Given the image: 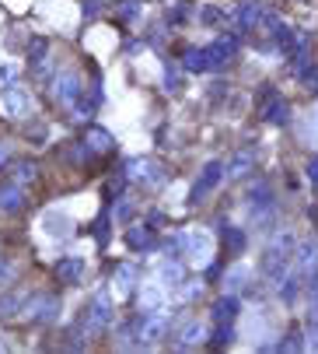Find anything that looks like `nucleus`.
<instances>
[{
	"label": "nucleus",
	"instance_id": "1",
	"mask_svg": "<svg viewBox=\"0 0 318 354\" xmlns=\"http://www.w3.org/2000/svg\"><path fill=\"white\" fill-rule=\"evenodd\" d=\"M245 207H248V218L255 225H266L277 214V200H273L270 186L266 183H252V189L245 193Z\"/></svg>",
	"mask_w": 318,
	"mask_h": 354
},
{
	"label": "nucleus",
	"instance_id": "2",
	"mask_svg": "<svg viewBox=\"0 0 318 354\" xmlns=\"http://www.w3.org/2000/svg\"><path fill=\"white\" fill-rule=\"evenodd\" d=\"M224 176H228L224 162H206V165L199 169V176H196L192 189H189V204H199V200H203L210 189H217V186L224 183Z\"/></svg>",
	"mask_w": 318,
	"mask_h": 354
},
{
	"label": "nucleus",
	"instance_id": "3",
	"mask_svg": "<svg viewBox=\"0 0 318 354\" xmlns=\"http://www.w3.org/2000/svg\"><path fill=\"white\" fill-rule=\"evenodd\" d=\"M112 323V301H109V295H95L91 298V306L84 309V319H81V326H84V333H101L105 326Z\"/></svg>",
	"mask_w": 318,
	"mask_h": 354
},
{
	"label": "nucleus",
	"instance_id": "4",
	"mask_svg": "<svg viewBox=\"0 0 318 354\" xmlns=\"http://www.w3.org/2000/svg\"><path fill=\"white\" fill-rule=\"evenodd\" d=\"M123 176H126V179H137V183H147V186H161V183L168 179L165 165H157V162H150V158H133V162H126V165H123Z\"/></svg>",
	"mask_w": 318,
	"mask_h": 354
},
{
	"label": "nucleus",
	"instance_id": "5",
	"mask_svg": "<svg viewBox=\"0 0 318 354\" xmlns=\"http://www.w3.org/2000/svg\"><path fill=\"white\" fill-rule=\"evenodd\" d=\"M60 316V298L57 295H35L25 301V319L32 323H52Z\"/></svg>",
	"mask_w": 318,
	"mask_h": 354
},
{
	"label": "nucleus",
	"instance_id": "6",
	"mask_svg": "<svg viewBox=\"0 0 318 354\" xmlns=\"http://www.w3.org/2000/svg\"><path fill=\"white\" fill-rule=\"evenodd\" d=\"M0 106H4V113L8 116H28L32 113V95L21 88V84H8L4 88V98H0Z\"/></svg>",
	"mask_w": 318,
	"mask_h": 354
},
{
	"label": "nucleus",
	"instance_id": "7",
	"mask_svg": "<svg viewBox=\"0 0 318 354\" xmlns=\"http://www.w3.org/2000/svg\"><path fill=\"white\" fill-rule=\"evenodd\" d=\"M52 98H57L60 106H70L74 109V102L81 98V77L74 71H63L57 81H52Z\"/></svg>",
	"mask_w": 318,
	"mask_h": 354
},
{
	"label": "nucleus",
	"instance_id": "8",
	"mask_svg": "<svg viewBox=\"0 0 318 354\" xmlns=\"http://www.w3.org/2000/svg\"><path fill=\"white\" fill-rule=\"evenodd\" d=\"M294 267L301 277H315L318 274V242L304 239L301 245H294Z\"/></svg>",
	"mask_w": 318,
	"mask_h": 354
},
{
	"label": "nucleus",
	"instance_id": "9",
	"mask_svg": "<svg viewBox=\"0 0 318 354\" xmlns=\"http://www.w3.org/2000/svg\"><path fill=\"white\" fill-rule=\"evenodd\" d=\"M206 57H210V67H228L238 57V35H221L206 49Z\"/></svg>",
	"mask_w": 318,
	"mask_h": 354
},
{
	"label": "nucleus",
	"instance_id": "10",
	"mask_svg": "<svg viewBox=\"0 0 318 354\" xmlns=\"http://www.w3.org/2000/svg\"><path fill=\"white\" fill-rule=\"evenodd\" d=\"M259 113H262V120L273 123V127H284V123L290 120L287 102H284L280 95H273V91H262V106H259Z\"/></svg>",
	"mask_w": 318,
	"mask_h": 354
},
{
	"label": "nucleus",
	"instance_id": "11",
	"mask_svg": "<svg viewBox=\"0 0 318 354\" xmlns=\"http://www.w3.org/2000/svg\"><path fill=\"white\" fill-rule=\"evenodd\" d=\"M25 204H28V196H25L21 183H4L0 186V211L4 214H18V211H25Z\"/></svg>",
	"mask_w": 318,
	"mask_h": 354
},
{
	"label": "nucleus",
	"instance_id": "12",
	"mask_svg": "<svg viewBox=\"0 0 318 354\" xmlns=\"http://www.w3.org/2000/svg\"><path fill=\"white\" fill-rule=\"evenodd\" d=\"M270 32H273V46H277V53H284V57H290L294 53V46H297V35H294V28L290 25H284L277 15H270Z\"/></svg>",
	"mask_w": 318,
	"mask_h": 354
},
{
	"label": "nucleus",
	"instance_id": "13",
	"mask_svg": "<svg viewBox=\"0 0 318 354\" xmlns=\"http://www.w3.org/2000/svg\"><path fill=\"white\" fill-rule=\"evenodd\" d=\"M126 242H130L133 252H154L157 249V239H154V228L150 225H130Z\"/></svg>",
	"mask_w": 318,
	"mask_h": 354
},
{
	"label": "nucleus",
	"instance_id": "14",
	"mask_svg": "<svg viewBox=\"0 0 318 354\" xmlns=\"http://www.w3.org/2000/svg\"><path fill=\"white\" fill-rule=\"evenodd\" d=\"M259 18H262V4H259V0H241L238 11H235V28L238 32H252L259 25Z\"/></svg>",
	"mask_w": 318,
	"mask_h": 354
},
{
	"label": "nucleus",
	"instance_id": "15",
	"mask_svg": "<svg viewBox=\"0 0 318 354\" xmlns=\"http://www.w3.org/2000/svg\"><path fill=\"white\" fill-rule=\"evenodd\" d=\"M84 274V260L81 257H63L57 260V267H52V277H57L60 284H77Z\"/></svg>",
	"mask_w": 318,
	"mask_h": 354
},
{
	"label": "nucleus",
	"instance_id": "16",
	"mask_svg": "<svg viewBox=\"0 0 318 354\" xmlns=\"http://www.w3.org/2000/svg\"><path fill=\"white\" fill-rule=\"evenodd\" d=\"M221 242H224V249L231 252V257H238V252H245V242H248V235L241 232V228H235V225H228V221H221Z\"/></svg>",
	"mask_w": 318,
	"mask_h": 354
},
{
	"label": "nucleus",
	"instance_id": "17",
	"mask_svg": "<svg viewBox=\"0 0 318 354\" xmlns=\"http://www.w3.org/2000/svg\"><path fill=\"white\" fill-rule=\"evenodd\" d=\"M238 313H241V301L235 295H224L214 301V323H235Z\"/></svg>",
	"mask_w": 318,
	"mask_h": 354
},
{
	"label": "nucleus",
	"instance_id": "18",
	"mask_svg": "<svg viewBox=\"0 0 318 354\" xmlns=\"http://www.w3.org/2000/svg\"><path fill=\"white\" fill-rule=\"evenodd\" d=\"M98 106H101V88H98V81H95V88H91V95L84 98H77V102H74V116L77 120H91L95 113H98Z\"/></svg>",
	"mask_w": 318,
	"mask_h": 354
},
{
	"label": "nucleus",
	"instance_id": "19",
	"mask_svg": "<svg viewBox=\"0 0 318 354\" xmlns=\"http://www.w3.org/2000/svg\"><path fill=\"white\" fill-rule=\"evenodd\" d=\"M165 330H168V319H165L161 313H154V316L143 319V326H140V340H143V344H154L157 337H165Z\"/></svg>",
	"mask_w": 318,
	"mask_h": 354
},
{
	"label": "nucleus",
	"instance_id": "20",
	"mask_svg": "<svg viewBox=\"0 0 318 354\" xmlns=\"http://www.w3.org/2000/svg\"><path fill=\"white\" fill-rule=\"evenodd\" d=\"M182 67H186L189 74H203V71H210V57H206V49L189 46L186 53H182Z\"/></svg>",
	"mask_w": 318,
	"mask_h": 354
},
{
	"label": "nucleus",
	"instance_id": "21",
	"mask_svg": "<svg viewBox=\"0 0 318 354\" xmlns=\"http://www.w3.org/2000/svg\"><path fill=\"white\" fill-rule=\"evenodd\" d=\"M84 144L95 151V155H105V151H112V133L101 130V127H91L88 137H84Z\"/></svg>",
	"mask_w": 318,
	"mask_h": 354
},
{
	"label": "nucleus",
	"instance_id": "22",
	"mask_svg": "<svg viewBox=\"0 0 318 354\" xmlns=\"http://www.w3.org/2000/svg\"><path fill=\"white\" fill-rule=\"evenodd\" d=\"M252 162H255L252 151H238V155L231 158V165H224V169H228V179H241V176L252 169Z\"/></svg>",
	"mask_w": 318,
	"mask_h": 354
},
{
	"label": "nucleus",
	"instance_id": "23",
	"mask_svg": "<svg viewBox=\"0 0 318 354\" xmlns=\"http://www.w3.org/2000/svg\"><path fill=\"white\" fill-rule=\"evenodd\" d=\"M25 295H18V291H11V295H0V319H11L18 309H25Z\"/></svg>",
	"mask_w": 318,
	"mask_h": 354
},
{
	"label": "nucleus",
	"instance_id": "24",
	"mask_svg": "<svg viewBox=\"0 0 318 354\" xmlns=\"http://www.w3.org/2000/svg\"><path fill=\"white\" fill-rule=\"evenodd\" d=\"M116 284H119V291H123V295H130V291L137 288V270H133L130 263H123V267L116 270Z\"/></svg>",
	"mask_w": 318,
	"mask_h": 354
},
{
	"label": "nucleus",
	"instance_id": "25",
	"mask_svg": "<svg viewBox=\"0 0 318 354\" xmlns=\"http://www.w3.org/2000/svg\"><path fill=\"white\" fill-rule=\"evenodd\" d=\"M235 340V323H217L214 326V337H210V344L214 347H228Z\"/></svg>",
	"mask_w": 318,
	"mask_h": 354
},
{
	"label": "nucleus",
	"instance_id": "26",
	"mask_svg": "<svg viewBox=\"0 0 318 354\" xmlns=\"http://www.w3.org/2000/svg\"><path fill=\"white\" fill-rule=\"evenodd\" d=\"M301 347H308V340H304V333H301V330H290V333H287V340H280V344H277V351H284V354H294V351H301Z\"/></svg>",
	"mask_w": 318,
	"mask_h": 354
},
{
	"label": "nucleus",
	"instance_id": "27",
	"mask_svg": "<svg viewBox=\"0 0 318 354\" xmlns=\"http://www.w3.org/2000/svg\"><path fill=\"white\" fill-rule=\"evenodd\" d=\"M46 53H49V42H46V39H32V46H28V60H32V67L46 64Z\"/></svg>",
	"mask_w": 318,
	"mask_h": 354
},
{
	"label": "nucleus",
	"instance_id": "28",
	"mask_svg": "<svg viewBox=\"0 0 318 354\" xmlns=\"http://www.w3.org/2000/svg\"><path fill=\"white\" fill-rule=\"evenodd\" d=\"M35 179H39V169H35V162H21V165L14 169V183L28 186V183H35Z\"/></svg>",
	"mask_w": 318,
	"mask_h": 354
},
{
	"label": "nucleus",
	"instance_id": "29",
	"mask_svg": "<svg viewBox=\"0 0 318 354\" xmlns=\"http://www.w3.org/2000/svg\"><path fill=\"white\" fill-rule=\"evenodd\" d=\"M203 323H189L186 330H182V340H179V347H192V344H199L203 340Z\"/></svg>",
	"mask_w": 318,
	"mask_h": 354
},
{
	"label": "nucleus",
	"instance_id": "30",
	"mask_svg": "<svg viewBox=\"0 0 318 354\" xmlns=\"http://www.w3.org/2000/svg\"><path fill=\"white\" fill-rule=\"evenodd\" d=\"M179 88H182V74H179V67H175V64H165V91L175 95Z\"/></svg>",
	"mask_w": 318,
	"mask_h": 354
},
{
	"label": "nucleus",
	"instance_id": "31",
	"mask_svg": "<svg viewBox=\"0 0 318 354\" xmlns=\"http://www.w3.org/2000/svg\"><path fill=\"white\" fill-rule=\"evenodd\" d=\"M109 235H112V214H105V218H98V225H95V239H98V245L109 242Z\"/></svg>",
	"mask_w": 318,
	"mask_h": 354
},
{
	"label": "nucleus",
	"instance_id": "32",
	"mask_svg": "<svg viewBox=\"0 0 318 354\" xmlns=\"http://www.w3.org/2000/svg\"><path fill=\"white\" fill-rule=\"evenodd\" d=\"M137 15H140V0H123L119 4V21H130Z\"/></svg>",
	"mask_w": 318,
	"mask_h": 354
},
{
	"label": "nucleus",
	"instance_id": "33",
	"mask_svg": "<svg viewBox=\"0 0 318 354\" xmlns=\"http://www.w3.org/2000/svg\"><path fill=\"white\" fill-rule=\"evenodd\" d=\"M308 309H311V319H318V274L311 277V288H308Z\"/></svg>",
	"mask_w": 318,
	"mask_h": 354
},
{
	"label": "nucleus",
	"instance_id": "34",
	"mask_svg": "<svg viewBox=\"0 0 318 354\" xmlns=\"http://www.w3.org/2000/svg\"><path fill=\"white\" fill-rule=\"evenodd\" d=\"M161 281H165V284H179V281H182V267H179V263H168V267L161 270Z\"/></svg>",
	"mask_w": 318,
	"mask_h": 354
},
{
	"label": "nucleus",
	"instance_id": "35",
	"mask_svg": "<svg viewBox=\"0 0 318 354\" xmlns=\"http://www.w3.org/2000/svg\"><path fill=\"white\" fill-rule=\"evenodd\" d=\"M301 81H304L311 91H318V67H304V71H301Z\"/></svg>",
	"mask_w": 318,
	"mask_h": 354
},
{
	"label": "nucleus",
	"instance_id": "36",
	"mask_svg": "<svg viewBox=\"0 0 318 354\" xmlns=\"http://www.w3.org/2000/svg\"><path fill=\"white\" fill-rule=\"evenodd\" d=\"M130 214H133V204H130L126 196H119V204H116V218H119V221H126Z\"/></svg>",
	"mask_w": 318,
	"mask_h": 354
},
{
	"label": "nucleus",
	"instance_id": "37",
	"mask_svg": "<svg viewBox=\"0 0 318 354\" xmlns=\"http://www.w3.org/2000/svg\"><path fill=\"white\" fill-rule=\"evenodd\" d=\"M238 284H245V270H231L228 274V288H238Z\"/></svg>",
	"mask_w": 318,
	"mask_h": 354
},
{
	"label": "nucleus",
	"instance_id": "38",
	"mask_svg": "<svg viewBox=\"0 0 318 354\" xmlns=\"http://www.w3.org/2000/svg\"><path fill=\"white\" fill-rule=\"evenodd\" d=\"M221 18H224V15H221L217 8H206V11H203V21H210V25H214V21H221Z\"/></svg>",
	"mask_w": 318,
	"mask_h": 354
},
{
	"label": "nucleus",
	"instance_id": "39",
	"mask_svg": "<svg viewBox=\"0 0 318 354\" xmlns=\"http://www.w3.org/2000/svg\"><path fill=\"white\" fill-rule=\"evenodd\" d=\"M308 179H311V183L318 186V155H315V158L308 162Z\"/></svg>",
	"mask_w": 318,
	"mask_h": 354
},
{
	"label": "nucleus",
	"instance_id": "40",
	"mask_svg": "<svg viewBox=\"0 0 318 354\" xmlns=\"http://www.w3.org/2000/svg\"><path fill=\"white\" fill-rule=\"evenodd\" d=\"M8 158H11V144H4V140H0V169L8 165Z\"/></svg>",
	"mask_w": 318,
	"mask_h": 354
},
{
	"label": "nucleus",
	"instance_id": "41",
	"mask_svg": "<svg viewBox=\"0 0 318 354\" xmlns=\"http://www.w3.org/2000/svg\"><path fill=\"white\" fill-rule=\"evenodd\" d=\"M199 291H203V284H186V288H182V295H186V298H196Z\"/></svg>",
	"mask_w": 318,
	"mask_h": 354
},
{
	"label": "nucleus",
	"instance_id": "42",
	"mask_svg": "<svg viewBox=\"0 0 318 354\" xmlns=\"http://www.w3.org/2000/svg\"><path fill=\"white\" fill-rule=\"evenodd\" d=\"M308 347L318 351V319H315V326H311V340H308Z\"/></svg>",
	"mask_w": 318,
	"mask_h": 354
},
{
	"label": "nucleus",
	"instance_id": "43",
	"mask_svg": "<svg viewBox=\"0 0 318 354\" xmlns=\"http://www.w3.org/2000/svg\"><path fill=\"white\" fill-rule=\"evenodd\" d=\"M147 221H150V228H157V225H165V214H157V211H154Z\"/></svg>",
	"mask_w": 318,
	"mask_h": 354
},
{
	"label": "nucleus",
	"instance_id": "44",
	"mask_svg": "<svg viewBox=\"0 0 318 354\" xmlns=\"http://www.w3.org/2000/svg\"><path fill=\"white\" fill-rule=\"evenodd\" d=\"M14 74H18L14 67H4V71H0V77H4V81H14Z\"/></svg>",
	"mask_w": 318,
	"mask_h": 354
},
{
	"label": "nucleus",
	"instance_id": "45",
	"mask_svg": "<svg viewBox=\"0 0 318 354\" xmlns=\"http://www.w3.org/2000/svg\"><path fill=\"white\" fill-rule=\"evenodd\" d=\"M8 277H11V267H8V263H0V281H8Z\"/></svg>",
	"mask_w": 318,
	"mask_h": 354
}]
</instances>
